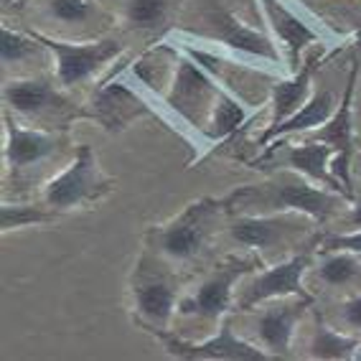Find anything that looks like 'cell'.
Segmentation results:
<instances>
[{
    "label": "cell",
    "mask_w": 361,
    "mask_h": 361,
    "mask_svg": "<svg viewBox=\"0 0 361 361\" xmlns=\"http://www.w3.org/2000/svg\"><path fill=\"white\" fill-rule=\"evenodd\" d=\"M201 18H204V31H199V36L219 41L234 56H242L245 61H257L264 69L283 66L285 56L278 49V41L272 39L270 33L259 31V28L237 18L232 11H226L221 6L219 0H204Z\"/></svg>",
    "instance_id": "6da1fadb"
},
{
    "label": "cell",
    "mask_w": 361,
    "mask_h": 361,
    "mask_svg": "<svg viewBox=\"0 0 361 361\" xmlns=\"http://www.w3.org/2000/svg\"><path fill=\"white\" fill-rule=\"evenodd\" d=\"M110 188L112 178L102 173L94 150L90 145H79L71 166L46 183L44 201L46 207L56 209V212H71V209L99 201L102 196L110 194Z\"/></svg>",
    "instance_id": "7a4b0ae2"
},
{
    "label": "cell",
    "mask_w": 361,
    "mask_h": 361,
    "mask_svg": "<svg viewBox=\"0 0 361 361\" xmlns=\"http://www.w3.org/2000/svg\"><path fill=\"white\" fill-rule=\"evenodd\" d=\"M259 13L270 28V36L283 46V56L288 64V74L303 64V51L323 44L326 31L313 26V18L303 11L290 6V0H257Z\"/></svg>",
    "instance_id": "3957f363"
},
{
    "label": "cell",
    "mask_w": 361,
    "mask_h": 361,
    "mask_svg": "<svg viewBox=\"0 0 361 361\" xmlns=\"http://www.w3.org/2000/svg\"><path fill=\"white\" fill-rule=\"evenodd\" d=\"M343 199L338 196V191H331L326 186H313V180L298 171H288L275 183H267V191L262 194L267 209L298 212L316 221H326L331 214H336V209L343 207Z\"/></svg>",
    "instance_id": "277c9868"
},
{
    "label": "cell",
    "mask_w": 361,
    "mask_h": 361,
    "mask_svg": "<svg viewBox=\"0 0 361 361\" xmlns=\"http://www.w3.org/2000/svg\"><path fill=\"white\" fill-rule=\"evenodd\" d=\"M39 39L51 51L54 64H56V79L61 82V87H77L87 82L92 74H97L125 49L117 39L87 41V44H69V41H56L49 36H39Z\"/></svg>",
    "instance_id": "5b68a950"
},
{
    "label": "cell",
    "mask_w": 361,
    "mask_h": 361,
    "mask_svg": "<svg viewBox=\"0 0 361 361\" xmlns=\"http://www.w3.org/2000/svg\"><path fill=\"white\" fill-rule=\"evenodd\" d=\"M359 61H354L351 66V74H348V82H346V90H343V97L341 104L336 107L334 117H331L329 123L321 125V128L310 130L305 133L308 140H321V142H329L331 148H334V161H331V171L334 176L343 183L346 188L348 199L354 201V191H351V153H354V90H356V77H359Z\"/></svg>",
    "instance_id": "8992f818"
},
{
    "label": "cell",
    "mask_w": 361,
    "mask_h": 361,
    "mask_svg": "<svg viewBox=\"0 0 361 361\" xmlns=\"http://www.w3.org/2000/svg\"><path fill=\"white\" fill-rule=\"evenodd\" d=\"M155 336L163 341L166 351L171 356H178V359H219V361H264V359H272V354L262 351L259 346L255 343L245 341V338H239L232 329V313H226L221 318V326H219V334L207 338V341L201 343H191V341H183V338H176V336H168L161 334L158 329H153Z\"/></svg>",
    "instance_id": "52a82bcc"
},
{
    "label": "cell",
    "mask_w": 361,
    "mask_h": 361,
    "mask_svg": "<svg viewBox=\"0 0 361 361\" xmlns=\"http://www.w3.org/2000/svg\"><path fill=\"white\" fill-rule=\"evenodd\" d=\"M252 267H255V262H247V259H229V262L219 264L199 285V290L194 295L178 300V313L180 316L219 318L221 321L226 313H232L234 285L245 278L247 272H252Z\"/></svg>",
    "instance_id": "ba28073f"
},
{
    "label": "cell",
    "mask_w": 361,
    "mask_h": 361,
    "mask_svg": "<svg viewBox=\"0 0 361 361\" xmlns=\"http://www.w3.org/2000/svg\"><path fill=\"white\" fill-rule=\"evenodd\" d=\"M305 214L298 212H278V214H257V216H239L232 224V239L250 250H275V247L288 245L298 232L308 229Z\"/></svg>",
    "instance_id": "9c48e42d"
},
{
    "label": "cell",
    "mask_w": 361,
    "mask_h": 361,
    "mask_svg": "<svg viewBox=\"0 0 361 361\" xmlns=\"http://www.w3.org/2000/svg\"><path fill=\"white\" fill-rule=\"evenodd\" d=\"M310 267L308 255H295V257L285 259V262L272 264L270 270H262L259 275H255L250 285H245L242 295L237 298L239 308H255L259 303L267 300H278V298H310L303 290V278Z\"/></svg>",
    "instance_id": "30bf717a"
},
{
    "label": "cell",
    "mask_w": 361,
    "mask_h": 361,
    "mask_svg": "<svg viewBox=\"0 0 361 361\" xmlns=\"http://www.w3.org/2000/svg\"><path fill=\"white\" fill-rule=\"evenodd\" d=\"M214 207L212 201H199L194 207H188L186 212L180 214L173 224H166L161 229H155V245L158 250L171 259L186 262L194 259L207 242V226L212 219Z\"/></svg>",
    "instance_id": "8fae6325"
},
{
    "label": "cell",
    "mask_w": 361,
    "mask_h": 361,
    "mask_svg": "<svg viewBox=\"0 0 361 361\" xmlns=\"http://www.w3.org/2000/svg\"><path fill=\"white\" fill-rule=\"evenodd\" d=\"M3 99L6 107L13 110L20 117H31V120H46V117H61L71 110L69 99L59 94L51 82L39 77H23L11 79L3 84Z\"/></svg>",
    "instance_id": "7c38bea8"
},
{
    "label": "cell",
    "mask_w": 361,
    "mask_h": 361,
    "mask_svg": "<svg viewBox=\"0 0 361 361\" xmlns=\"http://www.w3.org/2000/svg\"><path fill=\"white\" fill-rule=\"evenodd\" d=\"M148 112H153V107L145 99V94L120 71L97 92L92 117H97L107 130H123L128 128L130 120L148 115Z\"/></svg>",
    "instance_id": "4fadbf2b"
},
{
    "label": "cell",
    "mask_w": 361,
    "mask_h": 361,
    "mask_svg": "<svg viewBox=\"0 0 361 361\" xmlns=\"http://www.w3.org/2000/svg\"><path fill=\"white\" fill-rule=\"evenodd\" d=\"M310 298L290 295V298H278L275 305L259 313L257 318V334L264 348H270L272 359L275 356H290L293 348V336H295V323L300 321L303 310L308 308Z\"/></svg>",
    "instance_id": "5bb4252c"
},
{
    "label": "cell",
    "mask_w": 361,
    "mask_h": 361,
    "mask_svg": "<svg viewBox=\"0 0 361 361\" xmlns=\"http://www.w3.org/2000/svg\"><path fill=\"white\" fill-rule=\"evenodd\" d=\"M61 145V137L49 133V130H28L20 128L16 120L6 115V155L8 171H28V168L39 166L49 161Z\"/></svg>",
    "instance_id": "9a60e30c"
},
{
    "label": "cell",
    "mask_w": 361,
    "mask_h": 361,
    "mask_svg": "<svg viewBox=\"0 0 361 361\" xmlns=\"http://www.w3.org/2000/svg\"><path fill=\"white\" fill-rule=\"evenodd\" d=\"M323 61V51L318 46H313L305 56V61L298 66L293 74H285L283 79L272 84L270 90V104H272V123L278 125L283 120H288L290 115H295L300 107L310 99V94L316 92L313 87V71L318 69V64Z\"/></svg>",
    "instance_id": "2e32d148"
},
{
    "label": "cell",
    "mask_w": 361,
    "mask_h": 361,
    "mask_svg": "<svg viewBox=\"0 0 361 361\" xmlns=\"http://www.w3.org/2000/svg\"><path fill=\"white\" fill-rule=\"evenodd\" d=\"M336 107H338L336 94L329 87H321V90H316L310 94V99L295 115H290L288 120H283L278 125H270L267 133L259 137V145H270V142L280 140V137L298 135V133H310V130L321 128V125H326L334 117Z\"/></svg>",
    "instance_id": "e0dca14e"
},
{
    "label": "cell",
    "mask_w": 361,
    "mask_h": 361,
    "mask_svg": "<svg viewBox=\"0 0 361 361\" xmlns=\"http://www.w3.org/2000/svg\"><path fill=\"white\" fill-rule=\"evenodd\" d=\"M133 295H135L137 316L153 329L168 326L171 316L178 310L173 283L163 275H140V280L133 288Z\"/></svg>",
    "instance_id": "ac0fdd59"
},
{
    "label": "cell",
    "mask_w": 361,
    "mask_h": 361,
    "mask_svg": "<svg viewBox=\"0 0 361 361\" xmlns=\"http://www.w3.org/2000/svg\"><path fill=\"white\" fill-rule=\"evenodd\" d=\"M331 161H334V148L329 142L321 140H308L303 145H290L285 148V163L290 171L303 173L305 178H310L313 183H321V186L331 188V191H341L348 199L343 183L334 176L331 171Z\"/></svg>",
    "instance_id": "d6986e66"
},
{
    "label": "cell",
    "mask_w": 361,
    "mask_h": 361,
    "mask_svg": "<svg viewBox=\"0 0 361 361\" xmlns=\"http://www.w3.org/2000/svg\"><path fill=\"white\" fill-rule=\"evenodd\" d=\"M250 104L232 90V84L219 82V92H216V99H214L212 112H209V142L214 145V142L226 140L229 135H234L250 120Z\"/></svg>",
    "instance_id": "ffe728a7"
},
{
    "label": "cell",
    "mask_w": 361,
    "mask_h": 361,
    "mask_svg": "<svg viewBox=\"0 0 361 361\" xmlns=\"http://www.w3.org/2000/svg\"><path fill=\"white\" fill-rule=\"evenodd\" d=\"M359 338L338 334L321 316L316 318V329H313V338H310V356L313 359H354L359 354Z\"/></svg>",
    "instance_id": "44dd1931"
},
{
    "label": "cell",
    "mask_w": 361,
    "mask_h": 361,
    "mask_svg": "<svg viewBox=\"0 0 361 361\" xmlns=\"http://www.w3.org/2000/svg\"><path fill=\"white\" fill-rule=\"evenodd\" d=\"M46 56H51V51L46 49V44L36 33L11 31L8 26L0 28V59H3V66L26 64V61H33V59Z\"/></svg>",
    "instance_id": "7402d4cb"
},
{
    "label": "cell",
    "mask_w": 361,
    "mask_h": 361,
    "mask_svg": "<svg viewBox=\"0 0 361 361\" xmlns=\"http://www.w3.org/2000/svg\"><path fill=\"white\" fill-rule=\"evenodd\" d=\"M361 275V255L348 250H326L318 259V280L331 288H343Z\"/></svg>",
    "instance_id": "603a6c76"
},
{
    "label": "cell",
    "mask_w": 361,
    "mask_h": 361,
    "mask_svg": "<svg viewBox=\"0 0 361 361\" xmlns=\"http://www.w3.org/2000/svg\"><path fill=\"white\" fill-rule=\"evenodd\" d=\"M56 216L59 212L51 207L44 209L33 207V204H8V201H3V207H0V226L6 234L31 224H46V221H54Z\"/></svg>",
    "instance_id": "cb8c5ba5"
},
{
    "label": "cell",
    "mask_w": 361,
    "mask_h": 361,
    "mask_svg": "<svg viewBox=\"0 0 361 361\" xmlns=\"http://www.w3.org/2000/svg\"><path fill=\"white\" fill-rule=\"evenodd\" d=\"M168 8H171V0H128L125 18L133 28L153 31L166 23Z\"/></svg>",
    "instance_id": "d4e9b609"
},
{
    "label": "cell",
    "mask_w": 361,
    "mask_h": 361,
    "mask_svg": "<svg viewBox=\"0 0 361 361\" xmlns=\"http://www.w3.org/2000/svg\"><path fill=\"white\" fill-rule=\"evenodd\" d=\"M49 16L69 26H82L99 16L97 0H46Z\"/></svg>",
    "instance_id": "484cf974"
},
{
    "label": "cell",
    "mask_w": 361,
    "mask_h": 361,
    "mask_svg": "<svg viewBox=\"0 0 361 361\" xmlns=\"http://www.w3.org/2000/svg\"><path fill=\"white\" fill-rule=\"evenodd\" d=\"M323 250H348L361 255V229H351L346 234H334L323 242Z\"/></svg>",
    "instance_id": "4316f807"
},
{
    "label": "cell",
    "mask_w": 361,
    "mask_h": 361,
    "mask_svg": "<svg viewBox=\"0 0 361 361\" xmlns=\"http://www.w3.org/2000/svg\"><path fill=\"white\" fill-rule=\"evenodd\" d=\"M341 318L348 329L361 331V295L348 298L346 303L341 305Z\"/></svg>",
    "instance_id": "83f0119b"
},
{
    "label": "cell",
    "mask_w": 361,
    "mask_h": 361,
    "mask_svg": "<svg viewBox=\"0 0 361 361\" xmlns=\"http://www.w3.org/2000/svg\"><path fill=\"white\" fill-rule=\"evenodd\" d=\"M351 229H361V196H354L351 201V216H348Z\"/></svg>",
    "instance_id": "f1b7e54d"
},
{
    "label": "cell",
    "mask_w": 361,
    "mask_h": 361,
    "mask_svg": "<svg viewBox=\"0 0 361 361\" xmlns=\"http://www.w3.org/2000/svg\"><path fill=\"white\" fill-rule=\"evenodd\" d=\"M351 49H354V54H356L354 61H359V64H361V26L356 28L354 36H351Z\"/></svg>",
    "instance_id": "f546056e"
},
{
    "label": "cell",
    "mask_w": 361,
    "mask_h": 361,
    "mask_svg": "<svg viewBox=\"0 0 361 361\" xmlns=\"http://www.w3.org/2000/svg\"><path fill=\"white\" fill-rule=\"evenodd\" d=\"M11 3H16V0H3V6H11Z\"/></svg>",
    "instance_id": "4dcf8cb0"
},
{
    "label": "cell",
    "mask_w": 361,
    "mask_h": 361,
    "mask_svg": "<svg viewBox=\"0 0 361 361\" xmlns=\"http://www.w3.org/2000/svg\"><path fill=\"white\" fill-rule=\"evenodd\" d=\"M359 171H361V163H359Z\"/></svg>",
    "instance_id": "1f68e13d"
}]
</instances>
